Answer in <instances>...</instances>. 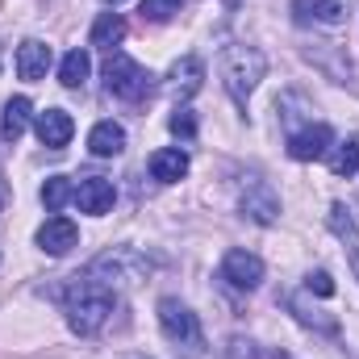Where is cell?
<instances>
[{"label": "cell", "instance_id": "obj_2", "mask_svg": "<svg viewBox=\"0 0 359 359\" xmlns=\"http://www.w3.org/2000/svg\"><path fill=\"white\" fill-rule=\"evenodd\" d=\"M217 76H222V84H226V92H230V100H234L238 109H247L251 92L259 88V80L268 76V55H264L259 46L234 42V46L222 50V59H217Z\"/></svg>", "mask_w": 359, "mask_h": 359}, {"label": "cell", "instance_id": "obj_10", "mask_svg": "<svg viewBox=\"0 0 359 359\" xmlns=\"http://www.w3.org/2000/svg\"><path fill=\"white\" fill-rule=\"evenodd\" d=\"M50 63H55V55H50V46H46V42H38V38H25V42L17 46V76H21L25 84H38V80H46Z\"/></svg>", "mask_w": 359, "mask_h": 359}, {"label": "cell", "instance_id": "obj_22", "mask_svg": "<svg viewBox=\"0 0 359 359\" xmlns=\"http://www.w3.org/2000/svg\"><path fill=\"white\" fill-rule=\"evenodd\" d=\"M72 196H76V188H72L67 176H50L46 184H42V205H46V213H59Z\"/></svg>", "mask_w": 359, "mask_h": 359}, {"label": "cell", "instance_id": "obj_26", "mask_svg": "<svg viewBox=\"0 0 359 359\" xmlns=\"http://www.w3.org/2000/svg\"><path fill=\"white\" fill-rule=\"evenodd\" d=\"M4 205H8V184L0 180V213H4Z\"/></svg>", "mask_w": 359, "mask_h": 359}, {"label": "cell", "instance_id": "obj_1", "mask_svg": "<svg viewBox=\"0 0 359 359\" xmlns=\"http://www.w3.org/2000/svg\"><path fill=\"white\" fill-rule=\"evenodd\" d=\"M113 288L96 276H72V284L63 288V313H67V326L80 334V339H92L109 318H113Z\"/></svg>", "mask_w": 359, "mask_h": 359}, {"label": "cell", "instance_id": "obj_11", "mask_svg": "<svg viewBox=\"0 0 359 359\" xmlns=\"http://www.w3.org/2000/svg\"><path fill=\"white\" fill-rule=\"evenodd\" d=\"M80 243V230H76V222L72 217H46L42 226H38V247L46 251V255H67L72 247Z\"/></svg>", "mask_w": 359, "mask_h": 359}, {"label": "cell", "instance_id": "obj_19", "mask_svg": "<svg viewBox=\"0 0 359 359\" xmlns=\"http://www.w3.org/2000/svg\"><path fill=\"white\" fill-rule=\"evenodd\" d=\"M121 38H126V17H121V13H100V17L92 21V34H88L92 46L113 50V46H121Z\"/></svg>", "mask_w": 359, "mask_h": 359}, {"label": "cell", "instance_id": "obj_15", "mask_svg": "<svg viewBox=\"0 0 359 359\" xmlns=\"http://www.w3.org/2000/svg\"><path fill=\"white\" fill-rule=\"evenodd\" d=\"M172 92H176L180 100H188V96H196L201 92V84H205V63L196 59V55H184L176 67H172Z\"/></svg>", "mask_w": 359, "mask_h": 359}, {"label": "cell", "instance_id": "obj_7", "mask_svg": "<svg viewBox=\"0 0 359 359\" xmlns=\"http://www.w3.org/2000/svg\"><path fill=\"white\" fill-rule=\"evenodd\" d=\"M238 205H243V217H251L255 226H271L280 217V196L271 192V184H264V180H247Z\"/></svg>", "mask_w": 359, "mask_h": 359}, {"label": "cell", "instance_id": "obj_16", "mask_svg": "<svg viewBox=\"0 0 359 359\" xmlns=\"http://www.w3.org/2000/svg\"><path fill=\"white\" fill-rule=\"evenodd\" d=\"M151 176L159 184H176V180L188 176V151L184 147H163L151 155Z\"/></svg>", "mask_w": 359, "mask_h": 359}, {"label": "cell", "instance_id": "obj_27", "mask_svg": "<svg viewBox=\"0 0 359 359\" xmlns=\"http://www.w3.org/2000/svg\"><path fill=\"white\" fill-rule=\"evenodd\" d=\"M104 4H121V0H104Z\"/></svg>", "mask_w": 359, "mask_h": 359}, {"label": "cell", "instance_id": "obj_4", "mask_svg": "<svg viewBox=\"0 0 359 359\" xmlns=\"http://www.w3.org/2000/svg\"><path fill=\"white\" fill-rule=\"evenodd\" d=\"M100 76H104L109 96L130 100V104H138V100H147V96L155 92V76H151L142 63H134L130 55H121V50H109V59H104Z\"/></svg>", "mask_w": 359, "mask_h": 359}, {"label": "cell", "instance_id": "obj_8", "mask_svg": "<svg viewBox=\"0 0 359 359\" xmlns=\"http://www.w3.org/2000/svg\"><path fill=\"white\" fill-rule=\"evenodd\" d=\"M222 280H226L230 288H238V292H251V288H259V280H264V259L251 255V251H226V259H222Z\"/></svg>", "mask_w": 359, "mask_h": 359}, {"label": "cell", "instance_id": "obj_5", "mask_svg": "<svg viewBox=\"0 0 359 359\" xmlns=\"http://www.w3.org/2000/svg\"><path fill=\"white\" fill-rule=\"evenodd\" d=\"M88 276H104L109 288H113V284H142V280L151 276V259L138 255L134 247H117V251L100 255L88 268Z\"/></svg>", "mask_w": 359, "mask_h": 359}, {"label": "cell", "instance_id": "obj_12", "mask_svg": "<svg viewBox=\"0 0 359 359\" xmlns=\"http://www.w3.org/2000/svg\"><path fill=\"white\" fill-rule=\"evenodd\" d=\"M292 13H297V25H343L347 21V0H292Z\"/></svg>", "mask_w": 359, "mask_h": 359}, {"label": "cell", "instance_id": "obj_28", "mask_svg": "<svg viewBox=\"0 0 359 359\" xmlns=\"http://www.w3.org/2000/svg\"><path fill=\"white\" fill-rule=\"evenodd\" d=\"M0 63H4V46H0Z\"/></svg>", "mask_w": 359, "mask_h": 359}, {"label": "cell", "instance_id": "obj_9", "mask_svg": "<svg viewBox=\"0 0 359 359\" xmlns=\"http://www.w3.org/2000/svg\"><path fill=\"white\" fill-rule=\"evenodd\" d=\"M34 134H38V142H42V147L63 151V147L72 142V134H76V121H72V113H67V109H46V113H38V117H34Z\"/></svg>", "mask_w": 359, "mask_h": 359}, {"label": "cell", "instance_id": "obj_6", "mask_svg": "<svg viewBox=\"0 0 359 359\" xmlns=\"http://www.w3.org/2000/svg\"><path fill=\"white\" fill-rule=\"evenodd\" d=\"M330 142H334V134H330L326 121H305V126H297L288 134V155L297 163H313V159H322L330 151Z\"/></svg>", "mask_w": 359, "mask_h": 359}, {"label": "cell", "instance_id": "obj_25", "mask_svg": "<svg viewBox=\"0 0 359 359\" xmlns=\"http://www.w3.org/2000/svg\"><path fill=\"white\" fill-rule=\"evenodd\" d=\"M305 292L334 297V280H330V271H309V276H305Z\"/></svg>", "mask_w": 359, "mask_h": 359}, {"label": "cell", "instance_id": "obj_24", "mask_svg": "<svg viewBox=\"0 0 359 359\" xmlns=\"http://www.w3.org/2000/svg\"><path fill=\"white\" fill-rule=\"evenodd\" d=\"M168 130H172L176 138H184V142H188V138H196V117H192V109H184V104H180L176 113H172V121H168Z\"/></svg>", "mask_w": 359, "mask_h": 359}, {"label": "cell", "instance_id": "obj_21", "mask_svg": "<svg viewBox=\"0 0 359 359\" xmlns=\"http://www.w3.org/2000/svg\"><path fill=\"white\" fill-rule=\"evenodd\" d=\"M330 172H334V176H355L359 172V134L343 138V142L330 151Z\"/></svg>", "mask_w": 359, "mask_h": 359}, {"label": "cell", "instance_id": "obj_14", "mask_svg": "<svg viewBox=\"0 0 359 359\" xmlns=\"http://www.w3.org/2000/svg\"><path fill=\"white\" fill-rule=\"evenodd\" d=\"M326 222H330V230L339 234V243H343V251H347V264H351V271H355V280H359V226H355V217H351V209H347L343 201H334Z\"/></svg>", "mask_w": 359, "mask_h": 359}, {"label": "cell", "instance_id": "obj_29", "mask_svg": "<svg viewBox=\"0 0 359 359\" xmlns=\"http://www.w3.org/2000/svg\"><path fill=\"white\" fill-rule=\"evenodd\" d=\"M134 359H147V355H134Z\"/></svg>", "mask_w": 359, "mask_h": 359}, {"label": "cell", "instance_id": "obj_13", "mask_svg": "<svg viewBox=\"0 0 359 359\" xmlns=\"http://www.w3.org/2000/svg\"><path fill=\"white\" fill-rule=\"evenodd\" d=\"M113 180H104V176H88V180H80L76 184V205H80V213H92V217H100V213H109L113 209Z\"/></svg>", "mask_w": 359, "mask_h": 359}, {"label": "cell", "instance_id": "obj_20", "mask_svg": "<svg viewBox=\"0 0 359 359\" xmlns=\"http://www.w3.org/2000/svg\"><path fill=\"white\" fill-rule=\"evenodd\" d=\"M88 72H92V59H88V50H67L63 55V63H59V84L63 88H84V80H88Z\"/></svg>", "mask_w": 359, "mask_h": 359}, {"label": "cell", "instance_id": "obj_17", "mask_svg": "<svg viewBox=\"0 0 359 359\" xmlns=\"http://www.w3.org/2000/svg\"><path fill=\"white\" fill-rule=\"evenodd\" d=\"M88 151L96 159H113V155H121L126 151V130L117 126V121H96L88 134Z\"/></svg>", "mask_w": 359, "mask_h": 359}, {"label": "cell", "instance_id": "obj_18", "mask_svg": "<svg viewBox=\"0 0 359 359\" xmlns=\"http://www.w3.org/2000/svg\"><path fill=\"white\" fill-rule=\"evenodd\" d=\"M29 117H34V104H29V96H8V100H4V117H0V134H4L8 142H17V138L25 134Z\"/></svg>", "mask_w": 359, "mask_h": 359}, {"label": "cell", "instance_id": "obj_3", "mask_svg": "<svg viewBox=\"0 0 359 359\" xmlns=\"http://www.w3.org/2000/svg\"><path fill=\"white\" fill-rule=\"evenodd\" d=\"M159 330H163V339H168L184 359L205 355V330H201L196 313H192L188 305H180L176 297H163V301H159Z\"/></svg>", "mask_w": 359, "mask_h": 359}, {"label": "cell", "instance_id": "obj_23", "mask_svg": "<svg viewBox=\"0 0 359 359\" xmlns=\"http://www.w3.org/2000/svg\"><path fill=\"white\" fill-rule=\"evenodd\" d=\"M180 4H184V0H142L138 13H142V21H155V25H159V21H172V17H176Z\"/></svg>", "mask_w": 359, "mask_h": 359}]
</instances>
